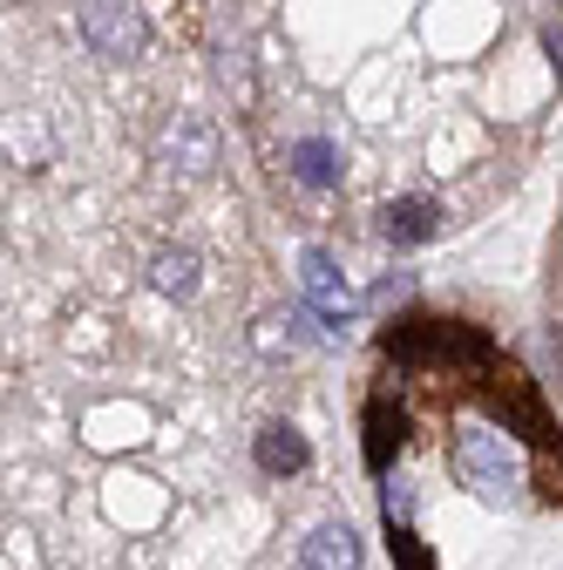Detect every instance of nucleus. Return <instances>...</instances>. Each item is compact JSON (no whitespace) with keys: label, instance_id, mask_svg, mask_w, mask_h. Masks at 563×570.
I'll list each match as a JSON object with an SVG mask.
<instances>
[{"label":"nucleus","instance_id":"obj_6","mask_svg":"<svg viewBox=\"0 0 563 570\" xmlns=\"http://www.w3.org/2000/svg\"><path fill=\"white\" fill-rule=\"evenodd\" d=\"M286 170H293V184H306V190H333V184H339V142H333V136H299L293 150H286Z\"/></svg>","mask_w":563,"mask_h":570},{"label":"nucleus","instance_id":"obj_10","mask_svg":"<svg viewBox=\"0 0 563 570\" xmlns=\"http://www.w3.org/2000/svg\"><path fill=\"white\" fill-rule=\"evenodd\" d=\"M381 503H387V523H401V530H407V517H414V495H407V482H387V495H381Z\"/></svg>","mask_w":563,"mask_h":570},{"label":"nucleus","instance_id":"obj_5","mask_svg":"<svg viewBox=\"0 0 563 570\" xmlns=\"http://www.w3.org/2000/svg\"><path fill=\"white\" fill-rule=\"evenodd\" d=\"M442 232V204L435 197H387L381 204V238L387 245H428Z\"/></svg>","mask_w":563,"mask_h":570},{"label":"nucleus","instance_id":"obj_9","mask_svg":"<svg viewBox=\"0 0 563 570\" xmlns=\"http://www.w3.org/2000/svg\"><path fill=\"white\" fill-rule=\"evenodd\" d=\"M197 278H204L197 252H157V265H150V285L164 299H197Z\"/></svg>","mask_w":563,"mask_h":570},{"label":"nucleus","instance_id":"obj_2","mask_svg":"<svg viewBox=\"0 0 563 570\" xmlns=\"http://www.w3.org/2000/svg\"><path fill=\"white\" fill-rule=\"evenodd\" d=\"M299 299H306V313H319L326 326H346V320H354V285H346V272H339V258H333L326 245H306V252H299Z\"/></svg>","mask_w":563,"mask_h":570},{"label":"nucleus","instance_id":"obj_1","mask_svg":"<svg viewBox=\"0 0 563 570\" xmlns=\"http://www.w3.org/2000/svg\"><path fill=\"white\" fill-rule=\"evenodd\" d=\"M455 482L482 503H510L530 489V449L503 421H462L455 428Z\"/></svg>","mask_w":563,"mask_h":570},{"label":"nucleus","instance_id":"obj_3","mask_svg":"<svg viewBox=\"0 0 563 570\" xmlns=\"http://www.w3.org/2000/svg\"><path fill=\"white\" fill-rule=\"evenodd\" d=\"M82 41L102 61H129L144 48V14H136V0H89L82 8Z\"/></svg>","mask_w":563,"mask_h":570},{"label":"nucleus","instance_id":"obj_4","mask_svg":"<svg viewBox=\"0 0 563 570\" xmlns=\"http://www.w3.org/2000/svg\"><path fill=\"white\" fill-rule=\"evenodd\" d=\"M164 157H170L184 177L218 170V129H210L204 116H177V122L164 129Z\"/></svg>","mask_w":563,"mask_h":570},{"label":"nucleus","instance_id":"obj_12","mask_svg":"<svg viewBox=\"0 0 563 570\" xmlns=\"http://www.w3.org/2000/svg\"><path fill=\"white\" fill-rule=\"evenodd\" d=\"M543 55L556 61V76H563V28H543Z\"/></svg>","mask_w":563,"mask_h":570},{"label":"nucleus","instance_id":"obj_8","mask_svg":"<svg viewBox=\"0 0 563 570\" xmlns=\"http://www.w3.org/2000/svg\"><path fill=\"white\" fill-rule=\"evenodd\" d=\"M306 455H313V449H306V435H299L293 421H271L265 435H258V469H265V475H299Z\"/></svg>","mask_w":563,"mask_h":570},{"label":"nucleus","instance_id":"obj_7","mask_svg":"<svg viewBox=\"0 0 563 570\" xmlns=\"http://www.w3.org/2000/svg\"><path fill=\"white\" fill-rule=\"evenodd\" d=\"M367 557H360V537L346 530V523H319L313 537H306V550H299V570H360Z\"/></svg>","mask_w":563,"mask_h":570},{"label":"nucleus","instance_id":"obj_11","mask_svg":"<svg viewBox=\"0 0 563 570\" xmlns=\"http://www.w3.org/2000/svg\"><path fill=\"white\" fill-rule=\"evenodd\" d=\"M407 293H414V278H407V272H394V278H387V285H381V306H401V299H407Z\"/></svg>","mask_w":563,"mask_h":570}]
</instances>
